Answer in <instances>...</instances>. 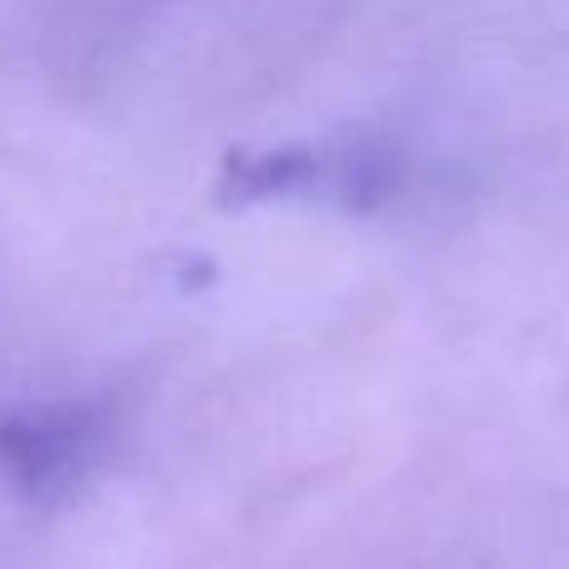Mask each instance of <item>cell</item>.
I'll use <instances>...</instances> for the list:
<instances>
[{
	"label": "cell",
	"mask_w": 569,
	"mask_h": 569,
	"mask_svg": "<svg viewBox=\"0 0 569 569\" xmlns=\"http://www.w3.org/2000/svg\"><path fill=\"white\" fill-rule=\"evenodd\" d=\"M390 186V156L375 146H280L230 156L220 176L226 200H280V196H320V200H380Z\"/></svg>",
	"instance_id": "2"
},
{
	"label": "cell",
	"mask_w": 569,
	"mask_h": 569,
	"mask_svg": "<svg viewBox=\"0 0 569 569\" xmlns=\"http://www.w3.org/2000/svg\"><path fill=\"white\" fill-rule=\"evenodd\" d=\"M110 415L100 405L60 400L0 415V475L36 505L70 500L106 465Z\"/></svg>",
	"instance_id": "1"
}]
</instances>
